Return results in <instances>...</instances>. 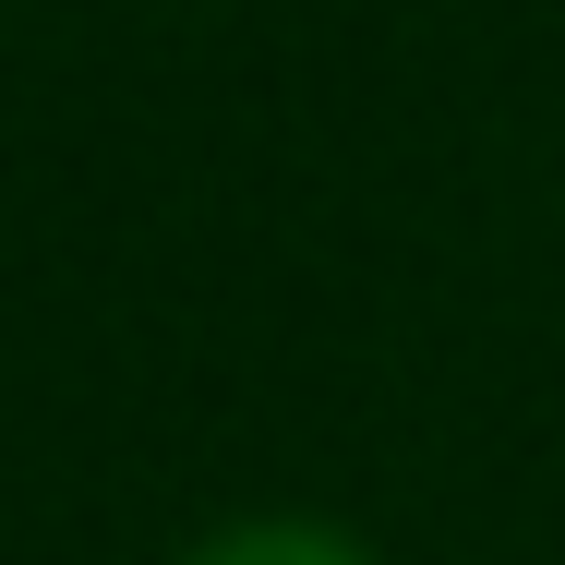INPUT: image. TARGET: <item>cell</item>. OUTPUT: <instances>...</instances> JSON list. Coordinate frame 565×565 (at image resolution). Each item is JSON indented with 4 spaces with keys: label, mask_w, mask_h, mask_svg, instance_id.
Returning a JSON list of instances; mask_svg holds the SVG:
<instances>
[{
    "label": "cell",
    "mask_w": 565,
    "mask_h": 565,
    "mask_svg": "<svg viewBox=\"0 0 565 565\" xmlns=\"http://www.w3.org/2000/svg\"><path fill=\"white\" fill-rule=\"evenodd\" d=\"M193 565H373V554L338 542V530H313V518H253V530H217Z\"/></svg>",
    "instance_id": "cell-1"
}]
</instances>
